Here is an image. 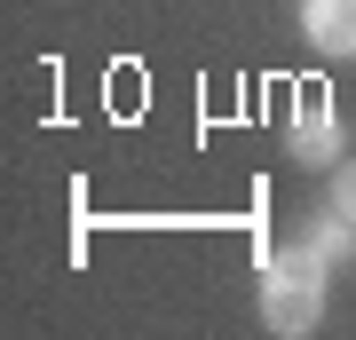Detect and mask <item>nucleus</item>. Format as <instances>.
Returning <instances> with one entry per match:
<instances>
[{
    "label": "nucleus",
    "mask_w": 356,
    "mask_h": 340,
    "mask_svg": "<svg viewBox=\"0 0 356 340\" xmlns=\"http://www.w3.org/2000/svg\"><path fill=\"white\" fill-rule=\"evenodd\" d=\"M325 293H332V261H325L309 238H293V245H277V253L261 245V325L277 332V340L317 332Z\"/></svg>",
    "instance_id": "f257e3e1"
},
{
    "label": "nucleus",
    "mask_w": 356,
    "mask_h": 340,
    "mask_svg": "<svg viewBox=\"0 0 356 340\" xmlns=\"http://www.w3.org/2000/svg\"><path fill=\"white\" fill-rule=\"evenodd\" d=\"M285 151L301 159V166H341V151H348V127H341V111L325 103V88H301V95H293Z\"/></svg>",
    "instance_id": "f03ea898"
},
{
    "label": "nucleus",
    "mask_w": 356,
    "mask_h": 340,
    "mask_svg": "<svg viewBox=\"0 0 356 340\" xmlns=\"http://www.w3.org/2000/svg\"><path fill=\"white\" fill-rule=\"evenodd\" d=\"M301 40L332 63H356V0H301Z\"/></svg>",
    "instance_id": "7ed1b4c3"
},
{
    "label": "nucleus",
    "mask_w": 356,
    "mask_h": 340,
    "mask_svg": "<svg viewBox=\"0 0 356 340\" xmlns=\"http://www.w3.org/2000/svg\"><path fill=\"white\" fill-rule=\"evenodd\" d=\"M309 245H317L332 269H341L348 253H356V222H348V214H317V222H309Z\"/></svg>",
    "instance_id": "20e7f679"
},
{
    "label": "nucleus",
    "mask_w": 356,
    "mask_h": 340,
    "mask_svg": "<svg viewBox=\"0 0 356 340\" xmlns=\"http://www.w3.org/2000/svg\"><path fill=\"white\" fill-rule=\"evenodd\" d=\"M332 214H348V222H356V159H348V166H332Z\"/></svg>",
    "instance_id": "39448f33"
}]
</instances>
